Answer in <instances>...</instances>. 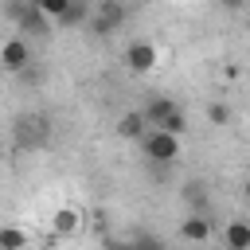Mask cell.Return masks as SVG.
Wrapping results in <instances>:
<instances>
[{"label": "cell", "mask_w": 250, "mask_h": 250, "mask_svg": "<svg viewBox=\"0 0 250 250\" xmlns=\"http://www.w3.org/2000/svg\"><path fill=\"white\" fill-rule=\"evenodd\" d=\"M160 129H164V133H172V137H184V133H188V117H184V109H176V113H168Z\"/></svg>", "instance_id": "2e32d148"}, {"label": "cell", "mask_w": 250, "mask_h": 250, "mask_svg": "<svg viewBox=\"0 0 250 250\" xmlns=\"http://www.w3.org/2000/svg\"><path fill=\"white\" fill-rule=\"evenodd\" d=\"M176 109H180V105H176L168 94H152V98L145 102L141 117H145V125H148V129H160V125H164V117H168V113H176Z\"/></svg>", "instance_id": "52a82bcc"}, {"label": "cell", "mask_w": 250, "mask_h": 250, "mask_svg": "<svg viewBox=\"0 0 250 250\" xmlns=\"http://www.w3.org/2000/svg\"><path fill=\"white\" fill-rule=\"evenodd\" d=\"M211 230H215V227H211V219H207L203 211H191V215L180 223V238H188V242H207Z\"/></svg>", "instance_id": "ba28073f"}, {"label": "cell", "mask_w": 250, "mask_h": 250, "mask_svg": "<svg viewBox=\"0 0 250 250\" xmlns=\"http://www.w3.org/2000/svg\"><path fill=\"white\" fill-rule=\"evenodd\" d=\"M27 246V234L20 227H0V250H23Z\"/></svg>", "instance_id": "4fadbf2b"}, {"label": "cell", "mask_w": 250, "mask_h": 250, "mask_svg": "<svg viewBox=\"0 0 250 250\" xmlns=\"http://www.w3.org/2000/svg\"><path fill=\"white\" fill-rule=\"evenodd\" d=\"M121 4H137V8H145V4H152V0H121Z\"/></svg>", "instance_id": "44dd1931"}, {"label": "cell", "mask_w": 250, "mask_h": 250, "mask_svg": "<svg viewBox=\"0 0 250 250\" xmlns=\"http://www.w3.org/2000/svg\"><path fill=\"white\" fill-rule=\"evenodd\" d=\"M86 16H90V4L70 0V4H66V12H62L55 23H59V27H78V23H86Z\"/></svg>", "instance_id": "7c38bea8"}, {"label": "cell", "mask_w": 250, "mask_h": 250, "mask_svg": "<svg viewBox=\"0 0 250 250\" xmlns=\"http://www.w3.org/2000/svg\"><path fill=\"white\" fill-rule=\"evenodd\" d=\"M78 227H82V215H78L74 207H59V211L51 215V230H55L59 238H70Z\"/></svg>", "instance_id": "8fae6325"}, {"label": "cell", "mask_w": 250, "mask_h": 250, "mask_svg": "<svg viewBox=\"0 0 250 250\" xmlns=\"http://www.w3.org/2000/svg\"><path fill=\"white\" fill-rule=\"evenodd\" d=\"M27 62H31V43H27L23 35L4 39V47H0V70H4V74H23Z\"/></svg>", "instance_id": "277c9868"}, {"label": "cell", "mask_w": 250, "mask_h": 250, "mask_svg": "<svg viewBox=\"0 0 250 250\" xmlns=\"http://www.w3.org/2000/svg\"><path fill=\"white\" fill-rule=\"evenodd\" d=\"M184 199H191V203H199V207H203V199H207V195H203V184H199V180H191V184L184 188Z\"/></svg>", "instance_id": "ac0fdd59"}, {"label": "cell", "mask_w": 250, "mask_h": 250, "mask_svg": "<svg viewBox=\"0 0 250 250\" xmlns=\"http://www.w3.org/2000/svg\"><path fill=\"white\" fill-rule=\"evenodd\" d=\"M223 250H250V227H246V219H230L223 227Z\"/></svg>", "instance_id": "9c48e42d"}, {"label": "cell", "mask_w": 250, "mask_h": 250, "mask_svg": "<svg viewBox=\"0 0 250 250\" xmlns=\"http://www.w3.org/2000/svg\"><path fill=\"white\" fill-rule=\"evenodd\" d=\"M230 117H234V113H230L227 102H211V105H207V121H211V125L223 129V125H230Z\"/></svg>", "instance_id": "5bb4252c"}, {"label": "cell", "mask_w": 250, "mask_h": 250, "mask_svg": "<svg viewBox=\"0 0 250 250\" xmlns=\"http://www.w3.org/2000/svg\"><path fill=\"white\" fill-rule=\"evenodd\" d=\"M125 16H129V4H121V0H94L90 16H86V27L98 39H109V35H117L125 27Z\"/></svg>", "instance_id": "7a4b0ae2"}, {"label": "cell", "mask_w": 250, "mask_h": 250, "mask_svg": "<svg viewBox=\"0 0 250 250\" xmlns=\"http://www.w3.org/2000/svg\"><path fill=\"white\" fill-rule=\"evenodd\" d=\"M219 250H223V246H219Z\"/></svg>", "instance_id": "cb8c5ba5"}, {"label": "cell", "mask_w": 250, "mask_h": 250, "mask_svg": "<svg viewBox=\"0 0 250 250\" xmlns=\"http://www.w3.org/2000/svg\"><path fill=\"white\" fill-rule=\"evenodd\" d=\"M219 4H223V8H227V12H238V8H242V4H246V0H219Z\"/></svg>", "instance_id": "d6986e66"}, {"label": "cell", "mask_w": 250, "mask_h": 250, "mask_svg": "<svg viewBox=\"0 0 250 250\" xmlns=\"http://www.w3.org/2000/svg\"><path fill=\"white\" fill-rule=\"evenodd\" d=\"M141 152H145L148 164L168 168V164H176V156H180V137H172V133H164V129H145Z\"/></svg>", "instance_id": "3957f363"}, {"label": "cell", "mask_w": 250, "mask_h": 250, "mask_svg": "<svg viewBox=\"0 0 250 250\" xmlns=\"http://www.w3.org/2000/svg\"><path fill=\"white\" fill-rule=\"evenodd\" d=\"M8 12H12V20H16V27H20V31L47 35V16H43L31 0H12V4H8Z\"/></svg>", "instance_id": "8992f818"}, {"label": "cell", "mask_w": 250, "mask_h": 250, "mask_svg": "<svg viewBox=\"0 0 250 250\" xmlns=\"http://www.w3.org/2000/svg\"><path fill=\"white\" fill-rule=\"evenodd\" d=\"M0 78H4V70H0Z\"/></svg>", "instance_id": "603a6c76"}, {"label": "cell", "mask_w": 250, "mask_h": 250, "mask_svg": "<svg viewBox=\"0 0 250 250\" xmlns=\"http://www.w3.org/2000/svg\"><path fill=\"white\" fill-rule=\"evenodd\" d=\"M105 250H129V238H125V242H109Z\"/></svg>", "instance_id": "ffe728a7"}, {"label": "cell", "mask_w": 250, "mask_h": 250, "mask_svg": "<svg viewBox=\"0 0 250 250\" xmlns=\"http://www.w3.org/2000/svg\"><path fill=\"white\" fill-rule=\"evenodd\" d=\"M31 4H35L47 20H59V16L66 12V4H70V0H31Z\"/></svg>", "instance_id": "e0dca14e"}, {"label": "cell", "mask_w": 250, "mask_h": 250, "mask_svg": "<svg viewBox=\"0 0 250 250\" xmlns=\"http://www.w3.org/2000/svg\"><path fill=\"white\" fill-rule=\"evenodd\" d=\"M129 250H168V242L160 234H137V238H129Z\"/></svg>", "instance_id": "9a60e30c"}, {"label": "cell", "mask_w": 250, "mask_h": 250, "mask_svg": "<svg viewBox=\"0 0 250 250\" xmlns=\"http://www.w3.org/2000/svg\"><path fill=\"white\" fill-rule=\"evenodd\" d=\"M12 141L20 152H39L51 145V121L43 113H20L12 125Z\"/></svg>", "instance_id": "6da1fadb"}, {"label": "cell", "mask_w": 250, "mask_h": 250, "mask_svg": "<svg viewBox=\"0 0 250 250\" xmlns=\"http://www.w3.org/2000/svg\"><path fill=\"white\" fill-rule=\"evenodd\" d=\"M125 66L133 70V74H148L152 66H156V59H160V51H156V43H148V39H133V43H125Z\"/></svg>", "instance_id": "5b68a950"}, {"label": "cell", "mask_w": 250, "mask_h": 250, "mask_svg": "<svg viewBox=\"0 0 250 250\" xmlns=\"http://www.w3.org/2000/svg\"><path fill=\"white\" fill-rule=\"evenodd\" d=\"M78 4H94V0H78Z\"/></svg>", "instance_id": "7402d4cb"}, {"label": "cell", "mask_w": 250, "mask_h": 250, "mask_svg": "<svg viewBox=\"0 0 250 250\" xmlns=\"http://www.w3.org/2000/svg\"><path fill=\"white\" fill-rule=\"evenodd\" d=\"M145 129H148V125H145L141 109H129V113H121V117H117V137H121V141H141V137H145Z\"/></svg>", "instance_id": "30bf717a"}]
</instances>
